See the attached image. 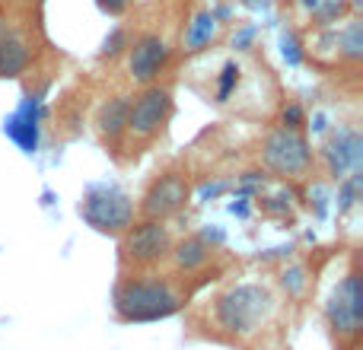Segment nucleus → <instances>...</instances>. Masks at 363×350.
I'll use <instances>...</instances> for the list:
<instances>
[{"instance_id": "obj_1", "label": "nucleus", "mask_w": 363, "mask_h": 350, "mask_svg": "<svg viewBox=\"0 0 363 350\" xmlns=\"http://www.w3.org/2000/svg\"><path fill=\"white\" fill-rule=\"evenodd\" d=\"M271 312H274V296L262 283H236L213 306L217 328L233 338H252L255 332H262Z\"/></svg>"}, {"instance_id": "obj_2", "label": "nucleus", "mask_w": 363, "mask_h": 350, "mask_svg": "<svg viewBox=\"0 0 363 350\" xmlns=\"http://www.w3.org/2000/svg\"><path fill=\"white\" fill-rule=\"evenodd\" d=\"M182 309V293L160 277H131L115 290V312L121 322H160Z\"/></svg>"}, {"instance_id": "obj_3", "label": "nucleus", "mask_w": 363, "mask_h": 350, "mask_svg": "<svg viewBox=\"0 0 363 350\" xmlns=\"http://www.w3.org/2000/svg\"><path fill=\"white\" fill-rule=\"evenodd\" d=\"M80 217L93 226L96 232H108V236H121L134 226V201L128 198L121 188L112 185H96L83 194L80 201Z\"/></svg>"}, {"instance_id": "obj_4", "label": "nucleus", "mask_w": 363, "mask_h": 350, "mask_svg": "<svg viewBox=\"0 0 363 350\" xmlns=\"http://www.w3.org/2000/svg\"><path fill=\"white\" fill-rule=\"evenodd\" d=\"M262 163L281 175H306L313 169V147L294 128H274L262 144Z\"/></svg>"}, {"instance_id": "obj_5", "label": "nucleus", "mask_w": 363, "mask_h": 350, "mask_svg": "<svg viewBox=\"0 0 363 350\" xmlns=\"http://www.w3.org/2000/svg\"><path fill=\"white\" fill-rule=\"evenodd\" d=\"M172 252V236L163 220H144L134 223L128 232H121V255L125 261H134L140 268L160 264Z\"/></svg>"}, {"instance_id": "obj_6", "label": "nucleus", "mask_w": 363, "mask_h": 350, "mask_svg": "<svg viewBox=\"0 0 363 350\" xmlns=\"http://www.w3.org/2000/svg\"><path fill=\"white\" fill-rule=\"evenodd\" d=\"M325 319L338 338H357L363 325V283L360 274L351 271L338 287L332 290V300L325 303Z\"/></svg>"}, {"instance_id": "obj_7", "label": "nucleus", "mask_w": 363, "mask_h": 350, "mask_svg": "<svg viewBox=\"0 0 363 350\" xmlns=\"http://www.w3.org/2000/svg\"><path fill=\"white\" fill-rule=\"evenodd\" d=\"M172 115V96L163 86H147L138 99L128 106V134L138 140H153L166 128Z\"/></svg>"}, {"instance_id": "obj_8", "label": "nucleus", "mask_w": 363, "mask_h": 350, "mask_svg": "<svg viewBox=\"0 0 363 350\" xmlns=\"http://www.w3.org/2000/svg\"><path fill=\"white\" fill-rule=\"evenodd\" d=\"M169 55H172V48L166 45V38L153 35V32L134 38V42L128 45V74H131V80L144 83V86H153L160 70L169 64Z\"/></svg>"}, {"instance_id": "obj_9", "label": "nucleus", "mask_w": 363, "mask_h": 350, "mask_svg": "<svg viewBox=\"0 0 363 350\" xmlns=\"http://www.w3.org/2000/svg\"><path fill=\"white\" fill-rule=\"evenodd\" d=\"M185 201H188L185 179L176 175V172H166V175H160L150 188H147L140 210H144L147 220H166V217H172L176 210H182Z\"/></svg>"}, {"instance_id": "obj_10", "label": "nucleus", "mask_w": 363, "mask_h": 350, "mask_svg": "<svg viewBox=\"0 0 363 350\" xmlns=\"http://www.w3.org/2000/svg\"><path fill=\"white\" fill-rule=\"evenodd\" d=\"M360 134L354 131H341L338 137L328 144L325 157H328V169H332L335 179H345L347 172H357L360 166Z\"/></svg>"}, {"instance_id": "obj_11", "label": "nucleus", "mask_w": 363, "mask_h": 350, "mask_svg": "<svg viewBox=\"0 0 363 350\" xmlns=\"http://www.w3.org/2000/svg\"><path fill=\"white\" fill-rule=\"evenodd\" d=\"M32 61V48L16 29L6 26L4 38H0V77H19L26 74Z\"/></svg>"}, {"instance_id": "obj_12", "label": "nucleus", "mask_w": 363, "mask_h": 350, "mask_svg": "<svg viewBox=\"0 0 363 350\" xmlns=\"http://www.w3.org/2000/svg\"><path fill=\"white\" fill-rule=\"evenodd\" d=\"M6 134H10L26 153H35V147H38V102L32 99V96L23 102V108L6 121Z\"/></svg>"}, {"instance_id": "obj_13", "label": "nucleus", "mask_w": 363, "mask_h": 350, "mask_svg": "<svg viewBox=\"0 0 363 350\" xmlns=\"http://www.w3.org/2000/svg\"><path fill=\"white\" fill-rule=\"evenodd\" d=\"M128 106L131 102L125 96H115L96 115V125H99V134L108 140V144H121V137L128 134Z\"/></svg>"}, {"instance_id": "obj_14", "label": "nucleus", "mask_w": 363, "mask_h": 350, "mask_svg": "<svg viewBox=\"0 0 363 350\" xmlns=\"http://www.w3.org/2000/svg\"><path fill=\"white\" fill-rule=\"evenodd\" d=\"M303 10V16L315 26V29H332L338 19L347 16L351 0H294Z\"/></svg>"}, {"instance_id": "obj_15", "label": "nucleus", "mask_w": 363, "mask_h": 350, "mask_svg": "<svg viewBox=\"0 0 363 350\" xmlns=\"http://www.w3.org/2000/svg\"><path fill=\"white\" fill-rule=\"evenodd\" d=\"M328 42L335 45L341 61H360L363 57V29H360V19H347L341 29H322Z\"/></svg>"}, {"instance_id": "obj_16", "label": "nucleus", "mask_w": 363, "mask_h": 350, "mask_svg": "<svg viewBox=\"0 0 363 350\" xmlns=\"http://www.w3.org/2000/svg\"><path fill=\"white\" fill-rule=\"evenodd\" d=\"M172 258H176V268L182 274H194V271H201L211 261V245H207L204 236H185L172 249Z\"/></svg>"}, {"instance_id": "obj_17", "label": "nucleus", "mask_w": 363, "mask_h": 350, "mask_svg": "<svg viewBox=\"0 0 363 350\" xmlns=\"http://www.w3.org/2000/svg\"><path fill=\"white\" fill-rule=\"evenodd\" d=\"M213 32H217V19H213L211 13H198V16L188 23V29H185V48L188 51H201L213 38Z\"/></svg>"}, {"instance_id": "obj_18", "label": "nucleus", "mask_w": 363, "mask_h": 350, "mask_svg": "<svg viewBox=\"0 0 363 350\" xmlns=\"http://www.w3.org/2000/svg\"><path fill=\"white\" fill-rule=\"evenodd\" d=\"M281 283L290 296H300L303 290H306V274H303V268H290L281 274Z\"/></svg>"}, {"instance_id": "obj_19", "label": "nucleus", "mask_w": 363, "mask_h": 350, "mask_svg": "<svg viewBox=\"0 0 363 350\" xmlns=\"http://www.w3.org/2000/svg\"><path fill=\"white\" fill-rule=\"evenodd\" d=\"M233 80H239V70H236V64H226V67H223V80H220V89H217V99H220V102L230 96Z\"/></svg>"}, {"instance_id": "obj_20", "label": "nucleus", "mask_w": 363, "mask_h": 350, "mask_svg": "<svg viewBox=\"0 0 363 350\" xmlns=\"http://www.w3.org/2000/svg\"><path fill=\"white\" fill-rule=\"evenodd\" d=\"M284 128H294V131H300V128H303V108L300 106H287V108H284Z\"/></svg>"}, {"instance_id": "obj_21", "label": "nucleus", "mask_w": 363, "mask_h": 350, "mask_svg": "<svg viewBox=\"0 0 363 350\" xmlns=\"http://www.w3.org/2000/svg\"><path fill=\"white\" fill-rule=\"evenodd\" d=\"M96 4H99L102 13H112V16H118V13H125L128 6L134 4V0H96Z\"/></svg>"}, {"instance_id": "obj_22", "label": "nucleus", "mask_w": 363, "mask_h": 350, "mask_svg": "<svg viewBox=\"0 0 363 350\" xmlns=\"http://www.w3.org/2000/svg\"><path fill=\"white\" fill-rule=\"evenodd\" d=\"M121 45H125V32H115L112 38H106V48H102V55H108V57H112V55H118V51H121Z\"/></svg>"}, {"instance_id": "obj_23", "label": "nucleus", "mask_w": 363, "mask_h": 350, "mask_svg": "<svg viewBox=\"0 0 363 350\" xmlns=\"http://www.w3.org/2000/svg\"><path fill=\"white\" fill-rule=\"evenodd\" d=\"M4 32H6V26H0V38H4Z\"/></svg>"}]
</instances>
